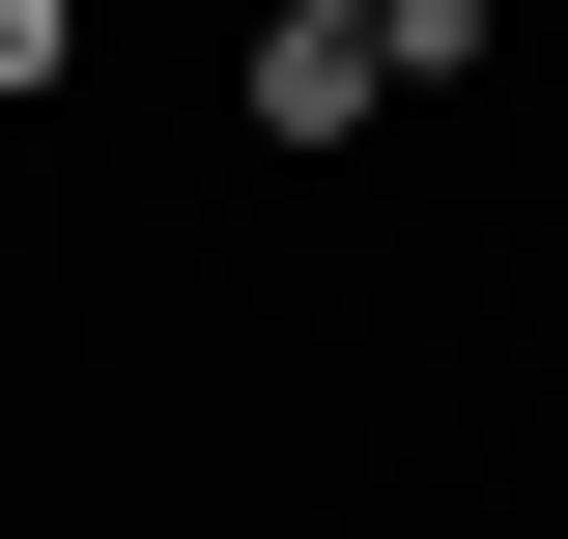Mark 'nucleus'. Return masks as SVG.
Returning a JSON list of instances; mask_svg holds the SVG:
<instances>
[{
  "label": "nucleus",
  "mask_w": 568,
  "mask_h": 539,
  "mask_svg": "<svg viewBox=\"0 0 568 539\" xmlns=\"http://www.w3.org/2000/svg\"><path fill=\"white\" fill-rule=\"evenodd\" d=\"M369 114H398L369 0H284V29H256V142H369Z\"/></svg>",
  "instance_id": "f257e3e1"
}]
</instances>
